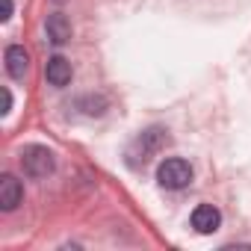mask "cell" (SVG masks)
I'll return each instance as SVG.
<instances>
[{
    "instance_id": "6da1fadb",
    "label": "cell",
    "mask_w": 251,
    "mask_h": 251,
    "mask_svg": "<svg viewBox=\"0 0 251 251\" xmlns=\"http://www.w3.org/2000/svg\"><path fill=\"white\" fill-rule=\"evenodd\" d=\"M169 142V130H163V127H151V130H145L142 136H136V142L127 148V157H130V166H145L163 145Z\"/></svg>"
},
{
    "instance_id": "7a4b0ae2",
    "label": "cell",
    "mask_w": 251,
    "mask_h": 251,
    "mask_svg": "<svg viewBox=\"0 0 251 251\" xmlns=\"http://www.w3.org/2000/svg\"><path fill=\"white\" fill-rule=\"evenodd\" d=\"M53 166H56L53 151L45 148V145H27V148L21 151V169H24V175L33 177V180L48 177V175L53 172Z\"/></svg>"
},
{
    "instance_id": "3957f363",
    "label": "cell",
    "mask_w": 251,
    "mask_h": 251,
    "mask_svg": "<svg viewBox=\"0 0 251 251\" xmlns=\"http://www.w3.org/2000/svg\"><path fill=\"white\" fill-rule=\"evenodd\" d=\"M192 177H195L192 166L186 160H180V157H169V160H163L157 166V180L166 189H183V186L192 183Z\"/></svg>"
},
{
    "instance_id": "277c9868",
    "label": "cell",
    "mask_w": 251,
    "mask_h": 251,
    "mask_svg": "<svg viewBox=\"0 0 251 251\" xmlns=\"http://www.w3.org/2000/svg\"><path fill=\"white\" fill-rule=\"evenodd\" d=\"M219 225H222V213L213 204H198L192 210V227L198 233H213V230H219Z\"/></svg>"
},
{
    "instance_id": "5b68a950",
    "label": "cell",
    "mask_w": 251,
    "mask_h": 251,
    "mask_svg": "<svg viewBox=\"0 0 251 251\" xmlns=\"http://www.w3.org/2000/svg\"><path fill=\"white\" fill-rule=\"evenodd\" d=\"M21 198H24L21 180H15L12 175H3V177H0V210L12 213V210L21 204Z\"/></svg>"
},
{
    "instance_id": "8992f818",
    "label": "cell",
    "mask_w": 251,
    "mask_h": 251,
    "mask_svg": "<svg viewBox=\"0 0 251 251\" xmlns=\"http://www.w3.org/2000/svg\"><path fill=\"white\" fill-rule=\"evenodd\" d=\"M71 62L65 59V56H50L48 59V65H45V77H48V83L50 86H56V89H62V86H68L71 83Z\"/></svg>"
},
{
    "instance_id": "52a82bcc",
    "label": "cell",
    "mask_w": 251,
    "mask_h": 251,
    "mask_svg": "<svg viewBox=\"0 0 251 251\" xmlns=\"http://www.w3.org/2000/svg\"><path fill=\"white\" fill-rule=\"evenodd\" d=\"M27 68H30L27 50H24L21 45H9V48H6V74H9L12 80H24Z\"/></svg>"
},
{
    "instance_id": "ba28073f",
    "label": "cell",
    "mask_w": 251,
    "mask_h": 251,
    "mask_svg": "<svg viewBox=\"0 0 251 251\" xmlns=\"http://www.w3.org/2000/svg\"><path fill=\"white\" fill-rule=\"evenodd\" d=\"M45 30H48V39H50L53 45H65V42L71 39V21H68L62 12H53V15H48V21H45Z\"/></svg>"
},
{
    "instance_id": "9c48e42d",
    "label": "cell",
    "mask_w": 251,
    "mask_h": 251,
    "mask_svg": "<svg viewBox=\"0 0 251 251\" xmlns=\"http://www.w3.org/2000/svg\"><path fill=\"white\" fill-rule=\"evenodd\" d=\"M3 3V15H0V21H9L12 18V0H0Z\"/></svg>"
},
{
    "instance_id": "30bf717a",
    "label": "cell",
    "mask_w": 251,
    "mask_h": 251,
    "mask_svg": "<svg viewBox=\"0 0 251 251\" xmlns=\"http://www.w3.org/2000/svg\"><path fill=\"white\" fill-rule=\"evenodd\" d=\"M12 109V95H9V89H3V115Z\"/></svg>"
}]
</instances>
